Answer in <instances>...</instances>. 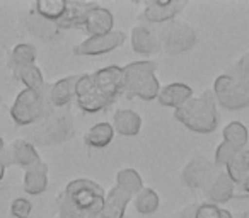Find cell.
Segmentation results:
<instances>
[{
  "mask_svg": "<svg viewBox=\"0 0 249 218\" xmlns=\"http://www.w3.org/2000/svg\"><path fill=\"white\" fill-rule=\"evenodd\" d=\"M222 208L213 203H203L198 204L196 208V218H220Z\"/></svg>",
  "mask_w": 249,
  "mask_h": 218,
  "instance_id": "cell-33",
  "label": "cell"
},
{
  "mask_svg": "<svg viewBox=\"0 0 249 218\" xmlns=\"http://www.w3.org/2000/svg\"><path fill=\"white\" fill-rule=\"evenodd\" d=\"M5 150V143H4V140H2V136H0V153L4 152Z\"/></svg>",
  "mask_w": 249,
  "mask_h": 218,
  "instance_id": "cell-39",
  "label": "cell"
},
{
  "mask_svg": "<svg viewBox=\"0 0 249 218\" xmlns=\"http://www.w3.org/2000/svg\"><path fill=\"white\" fill-rule=\"evenodd\" d=\"M196 208L198 204H188L178 213L176 218H196Z\"/></svg>",
  "mask_w": 249,
  "mask_h": 218,
  "instance_id": "cell-35",
  "label": "cell"
},
{
  "mask_svg": "<svg viewBox=\"0 0 249 218\" xmlns=\"http://www.w3.org/2000/svg\"><path fill=\"white\" fill-rule=\"evenodd\" d=\"M75 135L73 116L67 109H53L38 123L28 126L24 136L33 145H58L69 142Z\"/></svg>",
  "mask_w": 249,
  "mask_h": 218,
  "instance_id": "cell-3",
  "label": "cell"
},
{
  "mask_svg": "<svg viewBox=\"0 0 249 218\" xmlns=\"http://www.w3.org/2000/svg\"><path fill=\"white\" fill-rule=\"evenodd\" d=\"M5 155H7L9 166H21L24 169H29L35 164L41 162L38 150L35 149L33 143H29L26 138H18L11 143L9 149H5Z\"/></svg>",
  "mask_w": 249,
  "mask_h": 218,
  "instance_id": "cell-13",
  "label": "cell"
},
{
  "mask_svg": "<svg viewBox=\"0 0 249 218\" xmlns=\"http://www.w3.org/2000/svg\"><path fill=\"white\" fill-rule=\"evenodd\" d=\"M157 36H159L160 48L171 56L183 55L196 45V31L193 29V26L183 21H171L164 24Z\"/></svg>",
  "mask_w": 249,
  "mask_h": 218,
  "instance_id": "cell-8",
  "label": "cell"
},
{
  "mask_svg": "<svg viewBox=\"0 0 249 218\" xmlns=\"http://www.w3.org/2000/svg\"><path fill=\"white\" fill-rule=\"evenodd\" d=\"M67 2L65 0H38L35 4V12L46 21L56 22L65 14Z\"/></svg>",
  "mask_w": 249,
  "mask_h": 218,
  "instance_id": "cell-26",
  "label": "cell"
},
{
  "mask_svg": "<svg viewBox=\"0 0 249 218\" xmlns=\"http://www.w3.org/2000/svg\"><path fill=\"white\" fill-rule=\"evenodd\" d=\"M157 63L150 60L133 62L123 67V92L128 99L139 97L142 101H154L159 96V80L156 77Z\"/></svg>",
  "mask_w": 249,
  "mask_h": 218,
  "instance_id": "cell-5",
  "label": "cell"
},
{
  "mask_svg": "<svg viewBox=\"0 0 249 218\" xmlns=\"http://www.w3.org/2000/svg\"><path fill=\"white\" fill-rule=\"evenodd\" d=\"M213 96L227 111H241L249 106V84L232 73L218 75L213 82Z\"/></svg>",
  "mask_w": 249,
  "mask_h": 218,
  "instance_id": "cell-7",
  "label": "cell"
},
{
  "mask_svg": "<svg viewBox=\"0 0 249 218\" xmlns=\"http://www.w3.org/2000/svg\"><path fill=\"white\" fill-rule=\"evenodd\" d=\"M174 116L188 130L195 133H212L218 126L217 101L212 92L191 97L181 107L174 109Z\"/></svg>",
  "mask_w": 249,
  "mask_h": 218,
  "instance_id": "cell-4",
  "label": "cell"
},
{
  "mask_svg": "<svg viewBox=\"0 0 249 218\" xmlns=\"http://www.w3.org/2000/svg\"><path fill=\"white\" fill-rule=\"evenodd\" d=\"M241 149H235L234 145H231L229 142H222L220 145L217 147V150H215V167H218V169H225V166L229 164V160L232 159V157L235 155V153L239 152Z\"/></svg>",
  "mask_w": 249,
  "mask_h": 218,
  "instance_id": "cell-31",
  "label": "cell"
},
{
  "mask_svg": "<svg viewBox=\"0 0 249 218\" xmlns=\"http://www.w3.org/2000/svg\"><path fill=\"white\" fill-rule=\"evenodd\" d=\"M12 72H14L16 79L21 80L26 85V89L33 90H43L48 84L43 79L41 70L36 65H22V67H11Z\"/></svg>",
  "mask_w": 249,
  "mask_h": 218,
  "instance_id": "cell-25",
  "label": "cell"
},
{
  "mask_svg": "<svg viewBox=\"0 0 249 218\" xmlns=\"http://www.w3.org/2000/svg\"><path fill=\"white\" fill-rule=\"evenodd\" d=\"M130 43H132L133 51L140 53V55H152V53H156L160 48L159 36L147 24H137L132 29Z\"/></svg>",
  "mask_w": 249,
  "mask_h": 218,
  "instance_id": "cell-17",
  "label": "cell"
},
{
  "mask_svg": "<svg viewBox=\"0 0 249 218\" xmlns=\"http://www.w3.org/2000/svg\"><path fill=\"white\" fill-rule=\"evenodd\" d=\"M116 184L124 186L133 196H137V194L143 189L142 176H140L135 169H121L120 172L116 174Z\"/></svg>",
  "mask_w": 249,
  "mask_h": 218,
  "instance_id": "cell-30",
  "label": "cell"
},
{
  "mask_svg": "<svg viewBox=\"0 0 249 218\" xmlns=\"http://www.w3.org/2000/svg\"><path fill=\"white\" fill-rule=\"evenodd\" d=\"M123 43H124V33L121 31H111L107 34H101V36H89L82 43L73 46V55L77 56L104 55V53H109L113 50L120 48Z\"/></svg>",
  "mask_w": 249,
  "mask_h": 218,
  "instance_id": "cell-10",
  "label": "cell"
},
{
  "mask_svg": "<svg viewBox=\"0 0 249 218\" xmlns=\"http://www.w3.org/2000/svg\"><path fill=\"white\" fill-rule=\"evenodd\" d=\"M133 203H135V210L140 215H152L159 208V196L152 187H143L133 198Z\"/></svg>",
  "mask_w": 249,
  "mask_h": 218,
  "instance_id": "cell-28",
  "label": "cell"
},
{
  "mask_svg": "<svg viewBox=\"0 0 249 218\" xmlns=\"http://www.w3.org/2000/svg\"><path fill=\"white\" fill-rule=\"evenodd\" d=\"M248 157H249V149H248Z\"/></svg>",
  "mask_w": 249,
  "mask_h": 218,
  "instance_id": "cell-41",
  "label": "cell"
},
{
  "mask_svg": "<svg viewBox=\"0 0 249 218\" xmlns=\"http://www.w3.org/2000/svg\"><path fill=\"white\" fill-rule=\"evenodd\" d=\"M186 5L184 0H154L143 9V19L150 24H167L174 21L178 14Z\"/></svg>",
  "mask_w": 249,
  "mask_h": 218,
  "instance_id": "cell-11",
  "label": "cell"
},
{
  "mask_svg": "<svg viewBox=\"0 0 249 218\" xmlns=\"http://www.w3.org/2000/svg\"><path fill=\"white\" fill-rule=\"evenodd\" d=\"M80 75L63 77L58 82L50 85V102L55 109H65L75 99V87Z\"/></svg>",
  "mask_w": 249,
  "mask_h": 218,
  "instance_id": "cell-18",
  "label": "cell"
},
{
  "mask_svg": "<svg viewBox=\"0 0 249 218\" xmlns=\"http://www.w3.org/2000/svg\"><path fill=\"white\" fill-rule=\"evenodd\" d=\"M26 31L31 33L35 38H39V39H43V41L50 43L55 38H58L60 29L56 28L55 22L46 21L41 16L33 12V14H29L28 17H26Z\"/></svg>",
  "mask_w": 249,
  "mask_h": 218,
  "instance_id": "cell-22",
  "label": "cell"
},
{
  "mask_svg": "<svg viewBox=\"0 0 249 218\" xmlns=\"http://www.w3.org/2000/svg\"><path fill=\"white\" fill-rule=\"evenodd\" d=\"M222 135H224V142H229L231 145H234L235 149L244 150L248 147L249 142V135H248V128H246L242 123L239 121H232L222 130Z\"/></svg>",
  "mask_w": 249,
  "mask_h": 218,
  "instance_id": "cell-27",
  "label": "cell"
},
{
  "mask_svg": "<svg viewBox=\"0 0 249 218\" xmlns=\"http://www.w3.org/2000/svg\"><path fill=\"white\" fill-rule=\"evenodd\" d=\"M237 79L244 80V82L249 84V53L248 55H242L241 58L237 60V63L234 65V73Z\"/></svg>",
  "mask_w": 249,
  "mask_h": 218,
  "instance_id": "cell-34",
  "label": "cell"
},
{
  "mask_svg": "<svg viewBox=\"0 0 249 218\" xmlns=\"http://www.w3.org/2000/svg\"><path fill=\"white\" fill-rule=\"evenodd\" d=\"M239 218H249V213H242V215H241V217H239Z\"/></svg>",
  "mask_w": 249,
  "mask_h": 218,
  "instance_id": "cell-40",
  "label": "cell"
},
{
  "mask_svg": "<svg viewBox=\"0 0 249 218\" xmlns=\"http://www.w3.org/2000/svg\"><path fill=\"white\" fill-rule=\"evenodd\" d=\"M104 189L89 179H75L67 184L56 198L60 218H99L104 204Z\"/></svg>",
  "mask_w": 249,
  "mask_h": 218,
  "instance_id": "cell-2",
  "label": "cell"
},
{
  "mask_svg": "<svg viewBox=\"0 0 249 218\" xmlns=\"http://www.w3.org/2000/svg\"><path fill=\"white\" fill-rule=\"evenodd\" d=\"M237 191H239L241 196H249V176H248V179L241 184V186L235 187V194H237Z\"/></svg>",
  "mask_w": 249,
  "mask_h": 218,
  "instance_id": "cell-37",
  "label": "cell"
},
{
  "mask_svg": "<svg viewBox=\"0 0 249 218\" xmlns=\"http://www.w3.org/2000/svg\"><path fill=\"white\" fill-rule=\"evenodd\" d=\"M9 166V160H7V155H5V150L0 153V181L4 179V174H5V167Z\"/></svg>",
  "mask_w": 249,
  "mask_h": 218,
  "instance_id": "cell-36",
  "label": "cell"
},
{
  "mask_svg": "<svg viewBox=\"0 0 249 218\" xmlns=\"http://www.w3.org/2000/svg\"><path fill=\"white\" fill-rule=\"evenodd\" d=\"M205 194H207V198L210 200V203H213V204L227 203V201L234 196L235 184H234V181L229 177V174L225 172V169H218V172L213 176V179L205 187Z\"/></svg>",
  "mask_w": 249,
  "mask_h": 218,
  "instance_id": "cell-14",
  "label": "cell"
},
{
  "mask_svg": "<svg viewBox=\"0 0 249 218\" xmlns=\"http://www.w3.org/2000/svg\"><path fill=\"white\" fill-rule=\"evenodd\" d=\"M114 17L107 9L101 7V5H94L86 16V22H84V31L89 36H101L107 34V33L114 31Z\"/></svg>",
  "mask_w": 249,
  "mask_h": 218,
  "instance_id": "cell-16",
  "label": "cell"
},
{
  "mask_svg": "<svg viewBox=\"0 0 249 218\" xmlns=\"http://www.w3.org/2000/svg\"><path fill=\"white\" fill-rule=\"evenodd\" d=\"M114 138V128L111 123H97L84 136V142L90 149H104Z\"/></svg>",
  "mask_w": 249,
  "mask_h": 218,
  "instance_id": "cell-23",
  "label": "cell"
},
{
  "mask_svg": "<svg viewBox=\"0 0 249 218\" xmlns=\"http://www.w3.org/2000/svg\"><path fill=\"white\" fill-rule=\"evenodd\" d=\"M36 62V48L31 43H21L12 50L11 55V67H22V65H35Z\"/></svg>",
  "mask_w": 249,
  "mask_h": 218,
  "instance_id": "cell-29",
  "label": "cell"
},
{
  "mask_svg": "<svg viewBox=\"0 0 249 218\" xmlns=\"http://www.w3.org/2000/svg\"><path fill=\"white\" fill-rule=\"evenodd\" d=\"M218 172V167L207 160L205 157H193L190 162L184 166L181 177L183 183L193 191H205L213 176Z\"/></svg>",
  "mask_w": 249,
  "mask_h": 218,
  "instance_id": "cell-9",
  "label": "cell"
},
{
  "mask_svg": "<svg viewBox=\"0 0 249 218\" xmlns=\"http://www.w3.org/2000/svg\"><path fill=\"white\" fill-rule=\"evenodd\" d=\"M191 97H193V90H191L190 85H186L183 82H173L160 87L157 101H159L160 106L178 109V107H181Z\"/></svg>",
  "mask_w": 249,
  "mask_h": 218,
  "instance_id": "cell-19",
  "label": "cell"
},
{
  "mask_svg": "<svg viewBox=\"0 0 249 218\" xmlns=\"http://www.w3.org/2000/svg\"><path fill=\"white\" fill-rule=\"evenodd\" d=\"M220 218H234V217H232L231 211H227V210H224V208H222V215H220Z\"/></svg>",
  "mask_w": 249,
  "mask_h": 218,
  "instance_id": "cell-38",
  "label": "cell"
},
{
  "mask_svg": "<svg viewBox=\"0 0 249 218\" xmlns=\"http://www.w3.org/2000/svg\"><path fill=\"white\" fill-rule=\"evenodd\" d=\"M96 5V2H79V0H70L67 2L65 14L55 22L56 28L62 29H82L86 22V16L90 9Z\"/></svg>",
  "mask_w": 249,
  "mask_h": 218,
  "instance_id": "cell-15",
  "label": "cell"
},
{
  "mask_svg": "<svg viewBox=\"0 0 249 218\" xmlns=\"http://www.w3.org/2000/svg\"><path fill=\"white\" fill-rule=\"evenodd\" d=\"M53 109L55 107L50 102V85H46L43 90L24 89L16 97L11 107V116L16 125L31 126L45 118Z\"/></svg>",
  "mask_w": 249,
  "mask_h": 218,
  "instance_id": "cell-6",
  "label": "cell"
},
{
  "mask_svg": "<svg viewBox=\"0 0 249 218\" xmlns=\"http://www.w3.org/2000/svg\"><path fill=\"white\" fill-rule=\"evenodd\" d=\"M225 172L229 174L232 181H234L235 187L241 186L249 176V157H248V150H239L231 160L225 166Z\"/></svg>",
  "mask_w": 249,
  "mask_h": 218,
  "instance_id": "cell-24",
  "label": "cell"
},
{
  "mask_svg": "<svg viewBox=\"0 0 249 218\" xmlns=\"http://www.w3.org/2000/svg\"><path fill=\"white\" fill-rule=\"evenodd\" d=\"M123 92V68L109 65L94 73H84L77 80L75 101L86 113L104 111Z\"/></svg>",
  "mask_w": 249,
  "mask_h": 218,
  "instance_id": "cell-1",
  "label": "cell"
},
{
  "mask_svg": "<svg viewBox=\"0 0 249 218\" xmlns=\"http://www.w3.org/2000/svg\"><path fill=\"white\" fill-rule=\"evenodd\" d=\"M132 198L135 196L126 187L121 186V184H116L104 196V204L99 213V218H124V210L132 201Z\"/></svg>",
  "mask_w": 249,
  "mask_h": 218,
  "instance_id": "cell-12",
  "label": "cell"
},
{
  "mask_svg": "<svg viewBox=\"0 0 249 218\" xmlns=\"http://www.w3.org/2000/svg\"><path fill=\"white\" fill-rule=\"evenodd\" d=\"M113 128L123 136H135L142 128V118L132 109H116L113 115Z\"/></svg>",
  "mask_w": 249,
  "mask_h": 218,
  "instance_id": "cell-21",
  "label": "cell"
},
{
  "mask_svg": "<svg viewBox=\"0 0 249 218\" xmlns=\"http://www.w3.org/2000/svg\"><path fill=\"white\" fill-rule=\"evenodd\" d=\"M33 211V204L24 198H16L11 204V213L16 218H29Z\"/></svg>",
  "mask_w": 249,
  "mask_h": 218,
  "instance_id": "cell-32",
  "label": "cell"
},
{
  "mask_svg": "<svg viewBox=\"0 0 249 218\" xmlns=\"http://www.w3.org/2000/svg\"><path fill=\"white\" fill-rule=\"evenodd\" d=\"M48 187V166L45 162H38L24 172V191L33 196L45 193Z\"/></svg>",
  "mask_w": 249,
  "mask_h": 218,
  "instance_id": "cell-20",
  "label": "cell"
}]
</instances>
